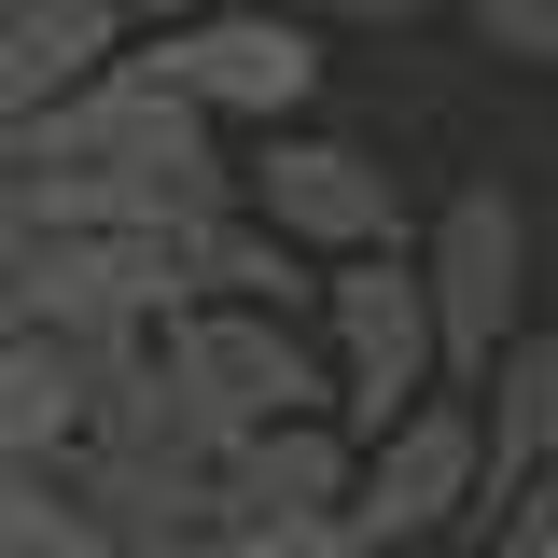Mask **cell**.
<instances>
[{
	"label": "cell",
	"mask_w": 558,
	"mask_h": 558,
	"mask_svg": "<svg viewBox=\"0 0 558 558\" xmlns=\"http://www.w3.org/2000/svg\"><path fill=\"white\" fill-rule=\"evenodd\" d=\"M418 266H433V307H447V363H461V391H475L502 349L531 336V209L517 182H447L433 223H418Z\"/></svg>",
	"instance_id": "cell-8"
},
{
	"label": "cell",
	"mask_w": 558,
	"mask_h": 558,
	"mask_svg": "<svg viewBox=\"0 0 558 558\" xmlns=\"http://www.w3.org/2000/svg\"><path fill=\"white\" fill-rule=\"evenodd\" d=\"M168 558H363V545H349V517H209Z\"/></svg>",
	"instance_id": "cell-12"
},
{
	"label": "cell",
	"mask_w": 558,
	"mask_h": 558,
	"mask_svg": "<svg viewBox=\"0 0 558 558\" xmlns=\"http://www.w3.org/2000/svg\"><path fill=\"white\" fill-rule=\"evenodd\" d=\"M293 14H363V28H405V14H433V0H293Z\"/></svg>",
	"instance_id": "cell-15"
},
{
	"label": "cell",
	"mask_w": 558,
	"mask_h": 558,
	"mask_svg": "<svg viewBox=\"0 0 558 558\" xmlns=\"http://www.w3.org/2000/svg\"><path fill=\"white\" fill-rule=\"evenodd\" d=\"M461 517H488V418L475 391H433L391 433H363V488H349V545H461Z\"/></svg>",
	"instance_id": "cell-7"
},
{
	"label": "cell",
	"mask_w": 558,
	"mask_h": 558,
	"mask_svg": "<svg viewBox=\"0 0 558 558\" xmlns=\"http://www.w3.org/2000/svg\"><path fill=\"white\" fill-rule=\"evenodd\" d=\"M168 391L209 447L266 433V418H349V377H336V336L293 322V307H182L168 322Z\"/></svg>",
	"instance_id": "cell-3"
},
{
	"label": "cell",
	"mask_w": 558,
	"mask_h": 558,
	"mask_svg": "<svg viewBox=\"0 0 558 558\" xmlns=\"http://www.w3.org/2000/svg\"><path fill=\"white\" fill-rule=\"evenodd\" d=\"M461 28H475L488 57H517V70H558V0H447Z\"/></svg>",
	"instance_id": "cell-13"
},
{
	"label": "cell",
	"mask_w": 558,
	"mask_h": 558,
	"mask_svg": "<svg viewBox=\"0 0 558 558\" xmlns=\"http://www.w3.org/2000/svg\"><path fill=\"white\" fill-rule=\"evenodd\" d=\"M140 70L154 84H182L209 126H307V98H322V14H293V0H209V14H154L140 28Z\"/></svg>",
	"instance_id": "cell-4"
},
{
	"label": "cell",
	"mask_w": 558,
	"mask_h": 558,
	"mask_svg": "<svg viewBox=\"0 0 558 558\" xmlns=\"http://www.w3.org/2000/svg\"><path fill=\"white\" fill-rule=\"evenodd\" d=\"M84 447H98V363L70 336H0V461L70 475Z\"/></svg>",
	"instance_id": "cell-10"
},
{
	"label": "cell",
	"mask_w": 558,
	"mask_h": 558,
	"mask_svg": "<svg viewBox=\"0 0 558 558\" xmlns=\"http://www.w3.org/2000/svg\"><path fill=\"white\" fill-rule=\"evenodd\" d=\"M209 209H238V154L182 84H154L140 43L98 84H70L57 112L0 126V223H57V238H182Z\"/></svg>",
	"instance_id": "cell-1"
},
{
	"label": "cell",
	"mask_w": 558,
	"mask_h": 558,
	"mask_svg": "<svg viewBox=\"0 0 558 558\" xmlns=\"http://www.w3.org/2000/svg\"><path fill=\"white\" fill-rule=\"evenodd\" d=\"M126 43H140L126 0H0V126L14 112H57L70 84H98Z\"/></svg>",
	"instance_id": "cell-9"
},
{
	"label": "cell",
	"mask_w": 558,
	"mask_h": 558,
	"mask_svg": "<svg viewBox=\"0 0 558 558\" xmlns=\"http://www.w3.org/2000/svg\"><path fill=\"white\" fill-rule=\"evenodd\" d=\"M238 196L266 209L293 252H322V266H349V252H418L405 168H391V154H363V140H336V126L252 140V154H238Z\"/></svg>",
	"instance_id": "cell-6"
},
{
	"label": "cell",
	"mask_w": 558,
	"mask_h": 558,
	"mask_svg": "<svg viewBox=\"0 0 558 558\" xmlns=\"http://www.w3.org/2000/svg\"><path fill=\"white\" fill-rule=\"evenodd\" d=\"M196 238V223H182ZM182 238H57V223H0V336H168L196 307V252Z\"/></svg>",
	"instance_id": "cell-2"
},
{
	"label": "cell",
	"mask_w": 558,
	"mask_h": 558,
	"mask_svg": "<svg viewBox=\"0 0 558 558\" xmlns=\"http://www.w3.org/2000/svg\"><path fill=\"white\" fill-rule=\"evenodd\" d=\"M475 418H488V502H517L531 475H558V336L545 322L475 377Z\"/></svg>",
	"instance_id": "cell-11"
},
{
	"label": "cell",
	"mask_w": 558,
	"mask_h": 558,
	"mask_svg": "<svg viewBox=\"0 0 558 558\" xmlns=\"http://www.w3.org/2000/svg\"><path fill=\"white\" fill-rule=\"evenodd\" d=\"M322 336H336V377H349V433H391L405 405L461 391L447 307H433V266L418 252H349L336 293H322Z\"/></svg>",
	"instance_id": "cell-5"
},
{
	"label": "cell",
	"mask_w": 558,
	"mask_h": 558,
	"mask_svg": "<svg viewBox=\"0 0 558 558\" xmlns=\"http://www.w3.org/2000/svg\"><path fill=\"white\" fill-rule=\"evenodd\" d=\"M488 558H558V475H531L517 502H488Z\"/></svg>",
	"instance_id": "cell-14"
},
{
	"label": "cell",
	"mask_w": 558,
	"mask_h": 558,
	"mask_svg": "<svg viewBox=\"0 0 558 558\" xmlns=\"http://www.w3.org/2000/svg\"><path fill=\"white\" fill-rule=\"evenodd\" d=\"M391 558H488V545H391Z\"/></svg>",
	"instance_id": "cell-16"
}]
</instances>
